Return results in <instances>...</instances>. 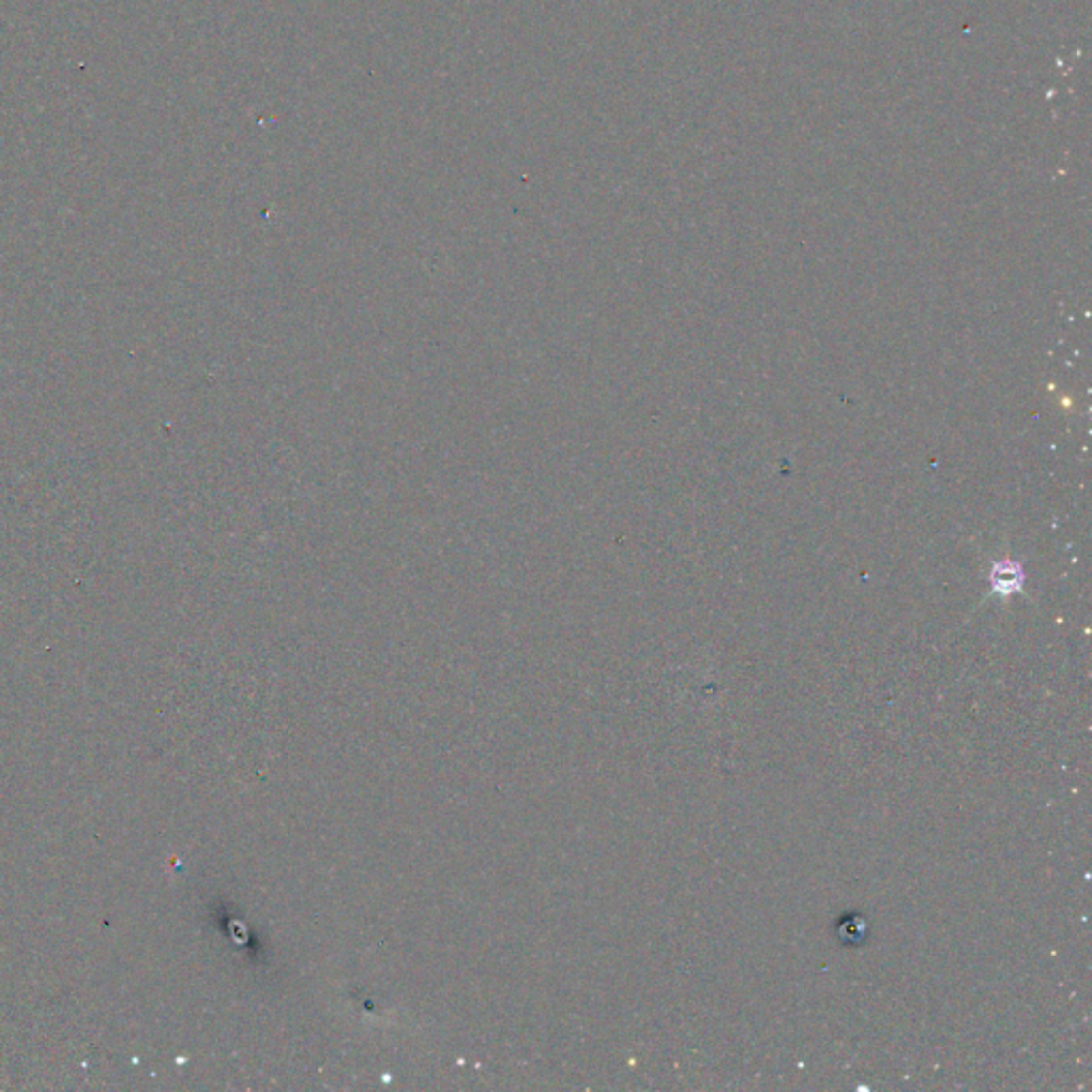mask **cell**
I'll return each mask as SVG.
<instances>
[{"label": "cell", "instance_id": "6da1fadb", "mask_svg": "<svg viewBox=\"0 0 1092 1092\" xmlns=\"http://www.w3.org/2000/svg\"><path fill=\"white\" fill-rule=\"evenodd\" d=\"M1022 583V570L1020 565H1016L1014 561H1001L996 563V568L992 572V585L996 592H1003V593H1010L1016 592L1017 587Z\"/></svg>", "mask_w": 1092, "mask_h": 1092}]
</instances>
